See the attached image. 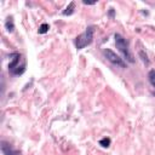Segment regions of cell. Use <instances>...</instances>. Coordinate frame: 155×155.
<instances>
[{
    "mask_svg": "<svg viewBox=\"0 0 155 155\" xmlns=\"http://www.w3.org/2000/svg\"><path fill=\"white\" fill-rule=\"evenodd\" d=\"M1 150L5 155H18V153L16 150H13L11 148V145L6 142H1Z\"/></svg>",
    "mask_w": 155,
    "mask_h": 155,
    "instance_id": "5b68a950",
    "label": "cell"
},
{
    "mask_svg": "<svg viewBox=\"0 0 155 155\" xmlns=\"http://www.w3.org/2000/svg\"><path fill=\"white\" fill-rule=\"evenodd\" d=\"M22 59V56L19 53H12L11 54V61H10V64H8V70L11 74L13 75H21L24 73L25 70V63H22L19 64Z\"/></svg>",
    "mask_w": 155,
    "mask_h": 155,
    "instance_id": "3957f363",
    "label": "cell"
},
{
    "mask_svg": "<svg viewBox=\"0 0 155 155\" xmlns=\"http://www.w3.org/2000/svg\"><path fill=\"white\" fill-rule=\"evenodd\" d=\"M103 54H104V57L110 62V63H113V64H115V65H117V67H120V68H126V63H125V61L122 59V58H120L114 51H111L110 48H104L103 50Z\"/></svg>",
    "mask_w": 155,
    "mask_h": 155,
    "instance_id": "277c9868",
    "label": "cell"
},
{
    "mask_svg": "<svg viewBox=\"0 0 155 155\" xmlns=\"http://www.w3.org/2000/svg\"><path fill=\"white\" fill-rule=\"evenodd\" d=\"M48 29H50L48 24H47V23H42V24L39 27V33H40V34H45V33L48 31Z\"/></svg>",
    "mask_w": 155,
    "mask_h": 155,
    "instance_id": "ba28073f",
    "label": "cell"
},
{
    "mask_svg": "<svg viewBox=\"0 0 155 155\" xmlns=\"http://www.w3.org/2000/svg\"><path fill=\"white\" fill-rule=\"evenodd\" d=\"M93 33H94V28L93 27H87L86 30L82 34L76 36V39H75V47L78 50H82L84 47L88 46L92 42V40H93Z\"/></svg>",
    "mask_w": 155,
    "mask_h": 155,
    "instance_id": "7a4b0ae2",
    "label": "cell"
},
{
    "mask_svg": "<svg viewBox=\"0 0 155 155\" xmlns=\"http://www.w3.org/2000/svg\"><path fill=\"white\" fill-rule=\"evenodd\" d=\"M148 76H149V81L151 82V85L155 86V70H150Z\"/></svg>",
    "mask_w": 155,
    "mask_h": 155,
    "instance_id": "30bf717a",
    "label": "cell"
},
{
    "mask_svg": "<svg viewBox=\"0 0 155 155\" xmlns=\"http://www.w3.org/2000/svg\"><path fill=\"white\" fill-rule=\"evenodd\" d=\"M138 54H139V57L142 58V61H143V62H144L145 64H149V59H148V57H147V54H145V53H144V52H143L142 50H140V51L138 52Z\"/></svg>",
    "mask_w": 155,
    "mask_h": 155,
    "instance_id": "8fae6325",
    "label": "cell"
},
{
    "mask_svg": "<svg viewBox=\"0 0 155 155\" xmlns=\"http://www.w3.org/2000/svg\"><path fill=\"white\" fill-rule=\"evenodd\" d=\"M114 39H115V45L117 47V50L120 51V53L124 56V58L126 61H128L130 63H133L134 62V58L130 51V47H128V42L126 41V39L120 35V34H115L114 35Z\"/></svg>",
    "mask_w": 155,
    "mask_h": 155,
    "instance_id": "6da1fadb",
    "label": "cell"
},
{
    "mask_svg": "<svg viewBox=\"0 0 155 155\" xmlns=\"http://www.w3.org/2000/svg\"><path fill=\"white\" fill-rule=\"evenodd\" d=\"M109 15H110V16H114V10H113V8H110V11H109Z\"/></svg>",
    "mask_w": 155,
    "mask_h": 155,
    "instance_id": "7c38bea8",
    "label": "cell"
},
{
    "mask_svg": "<svg viewBox=\"0 0 155 155\" xmlns=\"http://www.w3.org/2000/svg\"><path fill=\"white\" fill-rule=\"evenodd\" d=\"M5 27H6L7 31H10V33L13 31V29H15V24H13L12 17H8V18H7V21H6V23H5Z\"/></svg>",
    "mask_w": 155,
    "mask_h": 155,
    "instance_id": "52a82bcc",
    "label": "cell"
},
{
    "mask_svg": "<svg viewBox=\"0 0 155 155\" xmlns=\"http://www.w3.org/2000/svg\"><path fill=\"white\" fill-rule=\"evenodd\" d=\"M154 96H155V92H154Z\"/></svg>",
    "mask_w": 155,
    "mask_h": 155,
    "instance_id": "4fadbf2b",
    "label": "cell"
},
{
    "mask_svg": "<svg viewBox=\"0 0 155 155\" xmlns=\"http://www.w3.org/2000/svg\"><path fill=\"white\" fill-rule=\"evenodd\" d=\"M74 8H75V2H70V4L67 6V8L63 11V15H64V16H70V15H73Z\"/></svg>",
    "mask_w": 155,
    "mask_h": 155,
    "instance_id": "8992f818",
    "label": "cell"
},
{
    "mask_svg": "<svg viewBox=\"0 0 155 155\" xmlns=\"http://www.w3.org/2000/svg\"><path fill=\"white\" fill-rule=\"evenodd\" d=\"M99 144L102 145V147H104V148H108L109 145H110V138H102L101 140H99Z\"/></svg>",
    "mask_w": 155,
    "mask_h": 155,
    "instance_id": "9c48e42d",
    "label": "cell"
}]
</instances>
